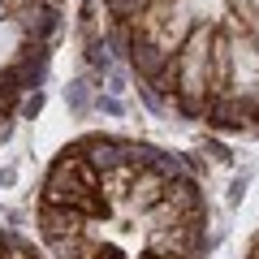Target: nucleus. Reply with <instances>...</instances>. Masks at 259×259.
<instances>
[{
	"mask_svg": "<svg viewBox=\"0 0 259 259\" xmlns=\"http://www.w3.org/2000/svg\"><path fill=\"white\" fill-rule=\"evenodd\" d=\"M35 225L52 259H207V199L177 156L82 134L39 182Z\"/></svg>",
	"mask_w": 259,
	"mask_h": 259,
	"instance_id": "obj_1",
	"label": "nucleus"
},
{
	"mask_svg": "<svg viewBox=\"0 0 259 259\" xmlns=\"http://www.w3.org/2000/svg\"><path fill=\"white\" fill-rule=\"evenodd\" d=\"M104 18L160 108L259 134V0H104Z\"/></svg>",
	"mask_w": 259,
	"mask_h": 259,
	"instance_id": "obj_2",
	"label": "nucleus"
},
{
	"mask_svg": "<svg viewBox=\"0 0 259 259\" xmlns=\"http://www.w3.org/2000/svg\"><path fill=\"white\" fill-rule=\"evenodd\" d=\"M0 259H44V255H39L35 242H26L22 233L0 229Z\"/></svg>",
	"mask_w": 259,
	"mask_h": 259,
	"instance_id": "obj_3",
	"label": "nucleus"
},
{
	"mask_svg": "<svg viewBox=\"0 0 259 259\" xmlns=\"http://www.w3.org/2000/svg\"><path fill=\"white\" fill-rule=\"evenodd\" d=\"M246 259H259V238L250 242V250H246Z\"/></svg>",
	"mask_w": 259,
	"mask_h": 259,
	"instance_id": "obj_4",
	"label": "nucleus"
}]
</instances>
